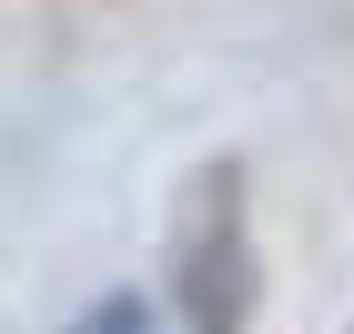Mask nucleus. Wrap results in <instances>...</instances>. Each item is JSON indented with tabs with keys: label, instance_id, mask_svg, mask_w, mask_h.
I'll return each mask as SVG.
<instances>
[{
	"label": "nucleus",
	"instance_id": "obj_1",
	"mask_svg": "<svg viewBox=\"0 0 354 334\" xmlns=\"http://www.w3.org/2000/svg\"><path fill=\"white\" fill-rule=\"evenodd\" d=\"M172 304H183V334H243L253 304H263L243 163H213L183 193V223H172Z\"/></svg>",
	"mask_w": 354,
	"mask_h": 334
},
{
	"label": "nucleus",
	"instance_id": "obj_2",
	"mask_svg": "<svg viewBox=\"0 0 354 334\" xmlns=\"http://www.w3.org/2000/svg\"><path fill=\"white\" fill-rule=\"evenodd\" d=\"M71 334H162V324H152V304H132V294H102Z\"/></svg>",
	"mask_w": 354,
	"mask_h": 334
}]
</instances>
